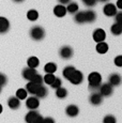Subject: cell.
<instances>
[{"label": "cell", "instance_id": "44", "mask_svg": "<svg viewBox=\"0 0 122 123\" xmlns=\"http://www.w3.org/2000/svg\"><path fill=\"white\" fill-rule=\"evenodd\" d=\"M98 1H101V2H107V1H109V0H98Z\"/></svg>", "mask_w": 122, "mask_h": 123}, {"label": "cell", "instance_id": "1", "mask_svg": "<svg viewBox=\"0 0 122 123\" xmlns=\"http://www.w3.org/2000/svg\"><path fill=\"white\" fill-rule=\"evenodd\" d=\"M88 82H89V89L94 92L98 91V87L102 84V76H101V74L98 72L90 73L88 76Z\"/></svg>", "mask_w": 122, "mask_h": 123}, {"label": "cell", "instance_id": "23", "mask_svg": "<svg viewBox=\"0 0 122 123\" xmlns=\"http://www.w3.org/2000/svg\"><path fill=\"white\" fill-rule=\"evenodd\" d=\"M44 71H45V73H48V74H54L57 71V65L54 62H48L44 67Z\"/></svg>", "mask_w": 122, "mask_h": 123}, {"label": "cell", "instance_id": "14", "mask_svg": "<svg viewBox=\"0 0 122 123\" xmlns=\"http://www.w3.org/2000/svg\"><path fill=\"white\" fill-rule=\"evenodd\" d=\"M10 30V22L6 17H0V34L6 33Z\"/></svg>", "mask_w": 122, "mask_h": 123}, {"label": "cell", "instance_id": "21", "mask_svg": "<svg viewBox=\"0 0 122 123\" xmlns=\"http://www.w3.org/2000/svg\"><path fill=\"white\" fill-rule=\"evenodd\" d=\"M74 20L77 24L86 23V20H85V11H77L74 15Z\"/></svg>", "mask_w": 122, "mask_h": 123}, {"label": "cell", "instance_id": "30", "mask_svg": "<svg viewBox=\"0 0 122 123\" xmlns=\"http://www.w3.org/2000/svg\"><path fill=\"white\" fill-rule=\"evenodd\" d=\"M30 81H32L33 84H36V85H37V86H41L42 84H43V77L41 76V75L37 73V74H36L34 75V77L32 78Z\"/></svg>", "mask_w": 122, "mask_h": 123}, {"label": "cell", "instance_id": "4", "mask_svg": "<svg viewBox=\"0 0 122 123\" xmlns=\"http://www.w3.org/2000/svg\"><path fill=\"white\" fill-rule=\"evenodd\" d=\"M69 81H71V84L73 85H80L84 81V74L78 70H75L74 73L72 74V76L70 77Z\"/></svg>", "mask_w": 122, "mask_h": 123}, {"label": "cell", "instance_id": "3", "mask_svg": "<svg viewBox=\"0 0 122 123\" xmlns=\"http://www.w3.org/2000/svg\"><path fill=\"white\" fill-rule=\"evenodd\" d=\"M98 93L103 96V98H107V96H110L114 92V89H112V86H110L109 84H101V86L98 87Z\"/></svg>", "mask_w": 122, "mask_h": 123}, {"label": "cell", "instance_id": "29", "mask_svg": "<svg viewBox=\"0 0 122 123\" xmlns=\"http://www.w3.org/2000/svg\"><path fill=\"white\" fill-rule=\"evenodd\" d=\"M27 95H28V92L26 91V89L20 88V89H18L17 91H16V95L15 96L19 101H22V100H26V98H27Z\"/></svg>", "mask_w": 122, "mask_h": 123}, {"label": "cell", "instance_id": "15", "mask_svg": "<svg viewBox=\"0 0 122 123\" xmlns=\"http://www.w3.org/2000/svg\"><path fill=\"white\" fill-rule=\"evenodd\" d=\"M67 9L63 4H58L54 8V14H55L57 17H64L67 15Z\"/></svg>", "mask_w": 122, "mask_h": 123}, {"label": "cell", "instance_id": "35", "mask_svg": "<svg viewBox=\"0 0 122 123\" xmlns=\"http://www.w3.org/2000/svg\"><path fill=\"white\" fill-rule=\"evenodd\" d=\"M115 20L117 24H121L122 25V12H117L115 15Z\"/></svg>", "mask_w": 122, "mask_h": 123}, {"label": "cell", "instance_id": "24", "mask_svg": "<svg viewBox=\"0 0 122 123\" xmlns=\"http://www.w3.org/2000/svg\"><path fill=\"white\" fill-rule=\"evenodd\" d=\"M27 64H28V67H29V68H37V67H39V64H40V60H39V58L32 56V57H30V58H28Z\"/></svg>", "mask_w": 122, "mask_h": 123}, {"label": "cell", "instance_id": "6", "mask_svg": "<svg viewBox=\"0 0 122 123\" xmlns=\"http://www.w3.org/2000/svg\"><path fill=\"white\" fill-rule=\"evenodd\" d=\"M74 51H73V48H72L71 46H62L61 48L59 49V55L62 59H70L72 58V56H73Z\"/></svg>", "mask_w": 122, "mask_h": 123}, {"label": "cell", "instance_id": "41", "mask_svg": "<svg viewBox=\"0 0 122 123\" xmlns=\"http://www.w3.org/2000/svg\"><path fill=\"white\" fill-rule=\"evenodd\" d=\"M117 8L118 9H122V0H118V1H117Z\"/></svg>", "mask_w": 122, "mask_h": 123}, {"label": "cell", "instance_id": "16", "mask_svg": "<svg viewBox=\"0 0 122 123\" xmlns=\"http://www.w3.org/2000/svg\"><path fill=\"white\" fill-rule=\"evenodd\" d=\"M47 94H48L47 88H45L43 85H41V86L37 87V89L36 93H34V95H36L37 98H44L45 96H47Z\"/></svg>", "mask_w": 122, "mask_h": 123}, {"label": "cell", "instance_id": "12", "mask_svg": "<svg viewBox=\"0 0 122 123\" xmlns=\"http://www.w3.org/2000/svg\"><path fill=\"white\" fill-rule=\"evenodd\" d=\"M89 101H90V103L92 104V105L98 106L100 104H102L103 96L101 95L98 92H93V93L90 95V98H89Z\"/></svg>", "mask_w": 122, "mask_h": 123}, {"label": "cell", "instance_id": "31", "mask_svg": "<svg viewBox=\"0 0 122 123\" xmlns=\"http://www.w3.org/2000/svg\"><path fill=\"white\" fill-rule=\"evenodd\" d=\"M55 78H56V76L54 74H48V73H46V75L43 77V81L47 85H50Z\"/></svg>", "mask_w": 122, "mask_h": 123}, {"label": "cell", "instance_id": "25", "mask_svg": "<svg viewBox=\"0 0 122 123\" xmlns=\"http://www.w3.org/2000/svg\"><path fill=\"white\" fill-rule=\"evenodd\" d=\"M110 31L114 35H120L122 33V25L121 24L115 23L114 25L110 27Z\"/></svg>", "mask_w": 122, "mask_h": 123}, {"label": "cell", "instance_id": "42", "mask_svg": "<svg viewBox=\"0 0 122 123\" xmlns=\"http://www.w3.org/2000/svg\"><path fill=\"white\" fill-rule=\"evenodd\" d=\"M14 2H18V3H19V2H23L24 1V0H13Z\"/></svg>", "mask_w": 122, "mask_h": 123}, {"label": "cell", "instance_id": "40", "mask_svg": "<svg viewBox=\"0 0 122 123\" xmlns=\"http://www.w3.org/2000/svg\"><path fill=\"white\" fill-rule=\"evenodd\" d=\"M42 120H43V117H42V116L40 115L39 117L37 118V120H36V121H34V123H42Z\"/></svg>", "mask_w": 122, "mask_h": 123}, {"label": "cell", "instance_id": "37", "mask_svg": "<svg viewBox=\"0 0 122 123\" xmlns=\"http://www.w3.org/2000/svg\"><path fill=\"white\" fill-rule=\"evenodd\" d=\"M115 64H116L117 67H119V68L122 67V56L121 55L116 57V59H115Z\"/></svg>", "mask_w": 122, "mask_h": 123}, {"label": "cell", "instance_id": "33", "mask_svg": "<svg viewBox=\"0 0 122 123\" xmlns=\"http://www.w3.org/2000/svg\"><path fill=\"white\" fill-rule=\"evenodd\" d=\"M49 86H50L53 89H55V90H56L57 88H59V87L62 86V80H61L60 78H58V77H56V78L54 79V81L51 82V84L49 85Z\"/></svg>", "mask_w": 122, "mask_h": 123}, {"label": "cell", "instance_id": "38", "mask_svg": "<svg viewBox=\"0 0 122 123\" xmlns=\"http://www.w3.org/2000/svg\"><path fill=\"white\" fill-rule=\"evenodd\" d=\"M42 123H56V122H55V120H54L53 118L46 117V118H43V120H42Z\"/></svg>", "mask_w": 122, "mask_h": 123}, {"label": "cell", "instance_id": "28", "mask_svg": "<svg viewBox=\"0 0 122 123\" xmlns=\"http://www.w3.org/2000/svg\"><path fill=\"white\" fill-rule=\"evenodd\" d=\"M37 87H39V86L36 85V84H33L32 81H28V84L26 85V91H27L28 93L33 94V95H34V93H36Z\"/></svg>", "mask_w": 122, "mask_h": 123}, {"label": "cell", "instance_id": "9", "mask_svg": "<svg viewBox=\"0 0 122 123\" xmlns=\"http://www.w3.org/2000/svg\"><path fill=\"white\" fill-rule=\"evenodd\" d=\"M36 74H37V68H29V67L25 68L24 70H23V73H22L23 77H24V78H25L26 80H28V81H30V80L33 78L34 75H36Z\"/></svg>", "mask_w": 122, "mask_h": 123}, {"label": "cell", "instance_id": "34", "mask_svg": "<svg viewBox=\"0 0 122 123\" xmlns=\"http://www.w3.org/2000/svg\"><path fill=\"white\" fill-rule=\"evenodd\" d=\"M81 2H83V3L85 4L86 6H89V8H91V6H94L95 4H97L98 0H81Z\"/></svg>", "mask_w": 122, "mask_h": 123}, {"label": "cell", "instance_id": "13", "mask_svg": "<svg viewBox=\"0 0 122 123\" xmlns=\"http://www.w3.org/2000/svg\"><path fill=\"white\" fill-rule=\"evenodd\" d=\"M40 116V113L37 111V109L34 110H29L27 112V115L25 116V121L26 123H34V121L37 120V118Z\"/></svg>", "mask_w": 122, "mask_h": 123}, {"label": "cell", "instance_id": "39", "mask_svg": "<svg viewBox=\"0 0 122 123\" xmlns=\"http://www.w3.org/2000/svg\"><path fill=\"white\" fill-rule=\"evenodd\" d=\"M72 0H58V2H59V4H63V6H65V4L70 3Z\"/></svg>", "mask_w": 122, "mask_h": 123}, {"label": "cell", "instance_id": "7", "mask_svg": "<svg viewBox=\"0 0 122 123\" xmlns=\"http://www.w3.org/2000/svg\"><path fill=\"white\" fill-rule=\"evenodd\" d=\"M92 37L95 41V43L103 42V41H105V39H106V32H105L102 28H98V29H95L94 31H93Z\"/></svg>", "mask_w": 122, "mask_h": 123}, {"label": "cell", "instance_id": "5", "mask_svg": "<svg viewBox=\"0 0 122 123\" xmlns=\"http://www.w3.org/2000/svg\"><path fill=\"white\" fill-rule=\"evenodd\" d=\"M26 106L28 109L30 110H34L37 109L40 106V101L37 96H30V98H26Z\"/></svg>", "mask_w": 122, "mask_h": 123}, {"label": "cell", "instance_id": "43", "mask_svg": "<svg viewBox=\"0 0 122 123\" xmlns=\"http://www.w3.org/2000/svg\"><path fill=\"white\" fill-rule=\"evenodd\" d=\"M2 110H3V107H2V105H1V104H0V113L2 112Z\"/></svg>", "mask_w": 122, "mask_h": 123}, {"label": "cell", "instance_id": "18", "mask_svg": "<svg viewBox=\"0 0 122 123\" xmlns=\"http://www.w3.org/2000/svg\"><path fill=\"white\" fill-rule=\"evenodd\" d=\"M108 44L106 43V42H98L97 43V47H95V49H97V51L98 54H101V55H103V54H106L107 51H108Z\"/></svg>", "mask_w": 122, "mask_h": 123}, {"label": "cell", "instance_id": "2", "mask_svg": "<svg viewBox=\"0 0 122 123\" xmlns=\"http://www.w3.org/2000/svg\"><path fill=\"white\" fill-rule=\"evenodd\" d=\"M30 37L34 41H42L45 37V30L41 26H33L30 29Z\"/></svg>", "mask_w": 122, "mask_h": 123}, {"label": "cell", "instance_id": "22", "mask_svg": "<svg viewBox=\"0 0 122 123\" xmlns=\"http://www.w3.org/2000/svg\"><path fill=\"white\" fill-rule=\"evenodd\" d=\"M67 6H65V9H67V12H69V13L71 14H75L77 11H79V6L78 4L76 3V2H70V3L67 4Z\"/></svg>", "mask_w": 122, "mask_h": 123}, {"label": "cell", "instance_id": "10", "mask_svg": "<svg viewBox=\"0 0 122 123\" xmlns=\"http://www.w3.org/2000/svg\"><path fill=\"white\" fill-rule=\"evenodd\" d=\"M65 113H67V116H69V117H71V118L77 117V116H78V113H79L78 106L74 105V104L69 105L67 108H65Z\"/></svg>", "mask_w": 122, "mask_h": 123}, {"label": "cell", "instance_id": "27", "mask_svg": "<svg viewBox=\"0 0 122 123\" xmlns=\"http://www.w3.org/2000/svg\"><path fill=\"white\" fill-rule=\"evenodd\" d=\"M27 18L30 20V22H36V20L39 18V12L37 10H29L27 12Z\"/></svg>", "mask_w": 122, "mask_h": 123}, {"label": "cell", "instance_id": "20", "mask_svg": "<svg viewBox=\"0 0 122 123\" xmlns=\"http://www.w3.org/2000/svg\"><path fill=\"white\" fill-rule=\"evenodd\" d=\"M76 70L73 65H67V67H65L64 68H63V72H62V75H63V77H64L65 79H67L69 80L70 79V77L72 76V74L74 73V71Z\"/></svg>", "mask_w": 122, "mask_h": 123}, {"label": "cell", "instance_id": "36", "mask_svg": "<svg viewBox=\"0 0 122 123\" xmlns=\"http://www.w3.org/2000/svg\"><path fill=\"white\" fill-rule=\"evenodd\" d=\"M6 81H8V78H6V76L4 74H2V73H0V86L3 87L4 85L6 84Z\"/></svg>", "mask_w": 122, "mask_h": 123}, {"label": "cell", "instance_id": "19", "mask_svg": "<svg viewBox=\"0 0 122 123\" xmlns=\"http://www.w3.org/2000/svg\"><path fill=\"white\" fill-rule=\"evenodd\" d=\"M8 106L11 109H17L20 106V101L18 100L16 96H11L8 100Z\"/></svg>", "mask_w": 122, "mask_h": 123}, {"label": "cell", "instance_id": "45", "mask_svg": "<svg viewBox=\"0 0 122 123\" xmlns=\"http://www.w3.org/2000/svg\"><path fill=\"white\" fill-rule=\"evenodd\" d=\"M1 89H2V87H1V86H0V92H1Z\"/></svg>", "mask_w": 122, "mask_h": 123}, {"label": "cell", "instance_id": "8", "mask_svg": "<svg viewBox=\"0 0 122 123\" xmlns=\"http://www.w3.org/2000/svg\"><path fill=\"white\" fill-rule=\"evenodd\" d=\"M103 13L107 16V17H112L116 15L117 13V6L114 3H107L103 8Z\"/></svg>", "mask_w": 122, "mask_h": 123}, {"label": "cell", "instance_id": "32", "mask_svg": "<svg viewBox=\"0 0 122 123\" xmlns=\"http://www.w3.org/2000/svg\"><path fill=\"white\" fill-rule=\"evenodd\" d=\"M103 123H117V119L115 116L112 115H107L103 119Z\"/></svg>", "mask_w": 122, "mask_h": 123}, {"label": "cell", "instance_id": "26", "mask_svg": "<svg viewBox=\"0 0 122 123\" xmlns=\"http://www.w3.org/2000/svg\"><path fill=\"white\" fill-rule=\"evenodd\" d=\"M56 96L58 98H65L67 96V90L63 88L62 86L59 87V88L56 89Z\"/></svg>", "mask_w": 122, "mask_h": 123}, {"label": "cell", "instance_id": "11", "mask_svg": "<svg viewBox=\"0 0 122 123\" xmlns=\"http://www.w3.org/2000/svg\"><path fill=\"white\" fill-rule=\"evenodd\" d=\"M121 80H122V78L120 75H119L118 73H114V74H111L108 77V84L112 87H117L121 84Z\"/></svg>", "mask_w": 122, "mask_h": 123}, {"label": "cell", "instance_id": "17", "mask_svg": "<svg viewBox=\"0 0 122 123\" xmlns=\"http://www.w3.org/2000/svg\"><path fill=\"white\" fill-rule=\"evenodd\" d=\"M85 20L86 23H93L97 20V13L93 10L85 11Z\"/></svg>", "mask_w": 122, "mask_h": 123}]
</instances>
